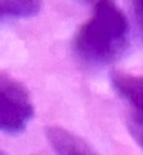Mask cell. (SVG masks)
<instances>
[{
  "label": "cell",
  "instance_id": "cell-2",
  "mask_svg": "<svg viewBox=\"0 0 143 155\" xmlns=\"http://www.w3.org/2000/svg\"><path fill=\"white\" fill-rule=\"evenodd\" d=\"M32 117L34 104L25 86L0 72V132H22Z\"/></svg>",
  "mask_w": 143,
  "mask_h": 155
},
{
  "label": "cell",
  "instance_id": "cell-5",
  "mask_svg": "<svg viewBox=\"0 0 143 155\" xmlns=\"http://www.w3.org/2000/svg\"><path fill=\"white\" fill-rule=\"evenodd\" d=\"M40 9L39 2H0V18L31 17Z\"/></svg>",
  "mask_w": 143,
  "mask_h": 155
},
{
  "label": "cell",
  "instance_id": "cell-1",
  "mask_svg": "<svg viewBox=\"0 0 143 155\" xmlns=\"http://www.w3.org/2000/svg\"><path fill=\"white\" fill-rule=\"evenodd\" d=\"M128 41L129 23L123 11L112 2H97L76 34L74 51L82 61L103 66L120 57Z\"/></svg>",
  "mask_w": 143,
  "mask_h": 155
},
{
  "label": "cell",
  "instance_id": "cell-7",
  "mask_svg": "<svg viewBox=\"0 0 143 155\" xmlns=\"http://www.w3.org/2000/svg\"><path fill=\"white\" fill-rule=\"evenodd\" d=\"M132 6H134V12H135L137 21H138V25H140V28L143 31V2H134Z\"/></svg>",
  "mask_w": 143,
  "mask_h": 155
},
{
  "label": "cell",
  "instance_id": "cell-6",
  "mask_svg": "<svg viewBox=\"0 0 143 155\" xmlns=\"http://www.w3.org/2000/svg\"><path fill=\"white\" fill-rule=\"evenodd\" d=\"M129 132L131 135L134 137V140L137 141V144L143 149V124L138 123V121H134V120H129Z\"/></svg>",
  "mask_w": 143,
  "mask_h": 155
},
{
  "label": "cell",
  "instance_id": "cell-3",
  "mask_svg": "<svg viewBox=\"0 0 143 155\" xmlns=\"http://www.w3.org/2000/svg\"><path fill=\"white\" fill-rule=\"evenodd\" d=\"M111 80L117 94L132 109L129 120L143 124V77L115 72Z\"/></svg>",
  "mask_w": 143,
  "mask_h": 155
},
{
  "label": "cell",
  "instance_id": "cell-4",
  "mask_svg": "<svg viewBox=\"0 0 143 155\" xmlns=\"http://www.w3.org/2000/svg\"><path fill=\"white\" fill-rule=\"evenodd\" d=\"M46 138L59 155H95L91 146L77 137L59 126H51L46 129Z\"/></svg>",
  "mask_w": 143,
  "mask_h": 155
}]
</instances>
